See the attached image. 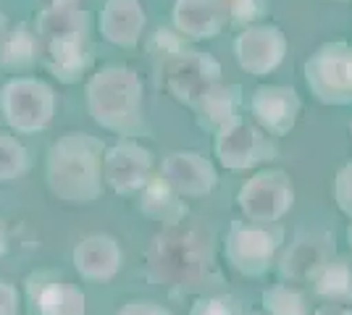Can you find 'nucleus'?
Here are the masks:
<instances>
[{
  "instance_id": "nucleus-1",
  "label": "nucleus",
  "mask_w": 352,
  "mask_h": 315,
  "mask_svg": "<svg viewBox=\"0 0 352 315\" xmlns=\"http://www.w3.org/2000/svg\"><path fill=\"white\" fill-rule=\"evenodd\" d=\"M147 270L158 284L176 294H210L223 284L213 242L190 226H166L145 253Z\"/></svg>"
},
{
  "instance_id": "nucleus-2",
  "label": "nucleus",
  "mask_w": 352,
  "mask_h": 315,
  "mask_svg": "<svg viewBox=\"0 0 352 315\" xmlns=\"http://www.w3.org/2000/svg\"><path fill=\"white\" fill-rule=\"evenodd\" d=\"M103 139L87 132H66L58 137L45 161V179L50 192L69 205H89L105 192Z\"/></svg>"
},
{
  "instance_id": "nucleus-3",
  "label": "nucleus",
  "mask_w": 352,
  "mask_h": 315,
  "mask_svg": "<svg viewBox=\"0 0 352 315\" xmlns=\"http://www.w3.org/2000/svg\"><path fill=\"white\" fill-rule=\"evenodd\" d=\"M87 110L92 121L113 135L132 139L145 132V84L129 66H103L87 82Z\"/></svg>"
},
{
  "instance_id": "nucleus-4",
  "label": "nucleus",
  "mask_w": 352,
  "mask_h": 315,
  "mask_svg": "<svg viewBox=\"0 0 352 315\" xmlns=\"http://www.w3.org/2000/svg\"><path fill=\"white\" fill-rule=\"evenodd\" d=\"M0 113L16 135H37L56 116V92L45 79L14 76L0 90Z\"/></svg>"
},
{
  "instance_id": "nucleus-5",
  "label": "nucleus",
  "mask_w": 352,
  "mask_h": 315,
  "mask_svg": "<svg viewBox=\"0 0 352 315\" xmlns=\"http://www.w3.org/2000/svg\"><path fill=\"white\" fill-rule=\"evenodd\" d=\"M281 244V229L276 224H252V221H232L226 240H223V255L229 266L248 276V279H261L265 276Z\"/></svg>"
},
{
  "instance_id": "nucleus-6",
  "label": "nucleus",
  "mask_w": 352,
  "mask_h": 315,
  "mask_svg": "<svg viewBox=\"0 0 352 315\" xmlns=\"http://www.w3.org/2000/svg\"><path fill=\"white\" fill-rule=\"evenodd\" d=\"M310 95L323 105H352V45L326 43L305 60Z\"/></svg>"
},
{
  "instance_id": "nucleus-7",
  "label": "nucleus",
  "mask_w": 352,
  "mask_h": 315,
  "mask_svg": "<svg viewBox=\"0 0 352 315\" xmlns=\"http://www.w3.org/2000/svg\"><path fill=\"white\" fill-rule=\"evenodd\" d=\"M294 205V184L287 171L263 168L252 179L242 184L236 195V208L252 224L274 226L292 210Z\"/></svg>"
},
{
  "instance_id": "nucleus-8",
  "label": "nucleus",
  "mask_w": 352,
  "mask_h": 315,
  "mask_svg": "<svg viewBox=\"0 0 352 315\" xmlns=\"http://www.w3.org/2000/svg\"><path fill=\"white\" fill-rule=\"evenodd\" d=\"M213 152L226 171H248L265 161H274L276 145L258 124L236 119L213 137Z\"/></svg>"
},
{
  "instance_id": "nucleus-9",
  "label": "nucleus",
  "mask_w": 352,
  "mask_h": 315,
  "mask_svg": "<svg viewBox=\"0 0 352 315\" xmlns=\"http://www.w3.org/2000/svg\"><path fill=\"white\" fill-rule=\"evenodd\" d=\"M166 90L176 103L192 105L197 103L213 84L221 82V63L210 53L200 50H182L179 56L166 63Z\"/></svg>"
},
{
  "instance_id": "nucleus-10",
  "label": "nucleus",
  "mask_w": 352,
  "mask_h": 315,
  "mask_svg": "<svg viewBox=\"0 0 352 315\" xmlns=\"http://www.w3.org/2000/svg\"><path fill=\"white\" fill-rule=\"evenodd\" d=\"M153 168H155L153 152L134 139H121L113 148L105 150V184L116 195H140L147 184L155 179Z\"/></svg>"
},
{
  "instance_id": "nucleus-11",
  "label": "nucleus",
  "mask_w": 352,
  "mask_h": 315,
  "mask_svg": "<svg viewBox=\"0 0 352 315\" xmlns=\"http://www.w3.org/2000/svg\"><path fill=\"white\" fill-rule=\"evenodd\" d=\"M287 34L276 24H255L236 34L234 56L242 71L250 76H268L274 74L284 63L287 56Z\"/></svg>"
},
{
  "instance_id": "nucleus-12",
  "label": "nucleus",
  "mask_w": 352,
  "mask_h": 315,
  "mask_svg": "<svg viewBox=\"0 0 352 315\" xmlns=\"http://www.w3.org/2000/svg\"><path fill=\"white\" fill-rule=\"evenodd\" d=\"M27 302L32 315H87L85 292L50 270H37L27 279Z\"/></svg>"
},
{
  "instance_id": "nucleus-13",
  "label": "nucleus",
  "mask_w": 352,
  "mask_h": 315,
  "mask_svg": "<svg viewBox=\"0 0 352 315\" xmlns=\"http://www.w3.org/2000/svg\"><path fill=\"white\" fill-rule=\"evenodd\" d=\"M161 179L179 197H206L219 184V171L206 155L192 150H179L163 158Z\"/></svg>"
},
{
  "instance_id": "nucleus-14",
  "label": "nucleus",
  "mask_w": 352,
  "mask_h": 315,
  "mask_svg": "<svg viewBox=\"0 0 352 315\" xmlns=\"http://www.w3.org/2000/svg\"><path fill=\"white\" fill-rule=\"evenodd\" d=\"M300 95L292 87H281V84H263L252 92L250 97V113L255 124L271 137H284L294 129V124L300 119Z\"/></svg>"
},
{
  "instance_id": "nucleus-15",
  "label": "nucleus",
  "mask_w": 352,
  "mask_h": 315,
  "mask_svg": "<svg viewBox=\"0 0 352 315\" xmlns=\"http://www.w3.org/2000/svg\"><path fill=\"white\" fill-rule=\"evenodd\" d=\"M74 268L85 281H111L124 268V250L111 234H89L74 247Z\"/></svg>"
},
{
  "instance_id": "nucleus-16",
  "label": "nucleus",
  "mask_w": 352,
  "mask_h": 315,
  "mask_svg": "<svg viewBox=\"0 0 352 315\" xmlns=\"http://www.w3.org/2000/svg\"><path fill=\"white\" fill-rule=\"evenodd\" d=\"M171 21L182 37L203 43L219 37L229 21V14L223 0H176Z\"/></svg>"
},
{
  "instance_id": "nucleus-17",
  "label": "nucleus",
  "mask_w": 352,
  "mask_h": 315,
  "mask_svg": "<svg viewBox=\"0 0 352 315\" xmlns=\"http://www.w3.org/2000/svg\"><path fill=\"white\" fill-rule=\"evenodd\" d=\"M145 32V8L140 0H105L100 11V37L116 47L140 45Z\"/></svg>"
},
{
  "instance_id": "nucleus-18",
  "label": "nucleus",
  "mask_w": 352,
  "mask_h": 315,
  "mask_svg": "<svg viewBox=\"0 0 352 315\" xmlns=\"http://www.w3.org/2000/svg\"><path fill=\"white\" fill-rule=\"evenodd\" d=\"M40 63L47 74H53L60 84H76L92 66V47L87 37L82 40H50L43 43Z\"/></svg>"
},
{
  "instance_id": "nucleus-19",
  "label": "nucleus",
  "mask_w": 352,
  "mask_h": 315,
  "mask_svg": "<svg viewBox=\"0 0 352 315\" xmlns=\"http://www.w3.org/2000/svg\"><path fill=\"white\" fill-rule=\"evenodd\" d=\"M239 108H242V87L219 82L192 105V113H195L200 129H206L210 135H219L223 126H229L239 119Z\"/></svg>"
},
{
  "instance_id": "nucleus-20",
  "label": "nucleus",
  "mask_w": 352,
  "mask_h": 315,
  "mask_svg": "<svg viewBox=\"0 0 352 315\" xmlns=\"http://www.w3.org/2000/svg\"><path fill=\"white\" fill-rule=\"evenodd\" d=\"M40 53H43V43L40 34L30 21H19L11 27L8 40L0 53V69L11 71V74H27L40 63Z\"/></svg>"
},
{
  "instance_id": "nucleus-21",
  "label": "nucleus",
  "mask_w": 352,
  "mask_h": 315,
  "mask_svg": "<svg viewBox=\"0 0 352 315\" xmlns=\"http://www.w3.org/2000/svg\"><path fill=\"white\" fill-rule=\"evenodd\" d=\"M140 210L150 215L153 221H161L166 226H182L184 215H187V205L161 176L153 179L140 192Z\"/></svg>"
},
{
  "instance_id": "nucleus-22",
  "label": "nucleus",
  "mask_w": 352,
  "mask_h": 315,
  "mask_svg": "<svg viewBox=\"0 0 352 315\" xmlns=\"http://www.w3.org/2000/svg\"><path fill=\"white\" fill-rule=\"evenodd\" d=\"M331 257L323 253L321 244L313 240H300L281 260V276L289 281H313V276L329 263Z\"/></svg>"
},
{
  "instance_id": "nucleus-23",
  "label": "nucleus",
  "mask_w": 352,
  "mask_h": 315,
  "mask_svg": "<svg viewBox=\"0 0 352 315\" xmlns=\"http://www.w3.org/2000/svg\"><path fill=\"white\" fill-rule=\"evenodd\" d=\"M313 292L326 302H344L352 305V268L344 260H329L313 276Z\"/></svg>"
},
{
  "instance_id": "nucleus-24",
  "label": "nucleus",
  "mask_w": 352,
  "mask_h": 315,
  "mask_svg": "<svg viewBox=\"0 0 352 315\" xmlns=\"http://www.w3.org/2000/svg\"><path fill=\"white\" fill-rule=\"evenodd\" d=\"M263 315H310L305 294L292 284L268 286L261 297Z\"/></svg>"
},
{
  "instance_id": "nucleus-25",
  "label": "nucleus",
  "mask_w": 352,
  "mask_h": 315,
  "mask_svg": "<svg viewBox=\"0 0 352 315\" xmlns=\"http://www.w3.org/2000/svg\"><path fill=\"white\" fill-rule=\"evenodd\" d=\"M30 171V152L11 135H0V184L19 181Z\"/></svg>"
},
{
  "instance_id": "nucleus-26",
  "label": "nucleus",
  "mask_w": 352,
  "mask_h": 315,
  "mask_svg": "<svg viewBox=\"0 0 352 315\" xmlns=\"http://www.w3.org/2000/svg\"><path fill=\"white\" fill-rule=\"evenodd\" d=\"M223 3H226L229 21L236 24V27H242V30L261 24L268 16V8H271L268 0H223Z\"/></svg>"
},
{
  "instance_id": "nucleus-27",
  "label": "nucleus",
  "mask_w": 352,
  "mask_h": 315,
  "mask_svg": "<svg viewBox=\"0 0 352 315\" xmlns=\"http://www.w3.org/2000/svg\"><path fill=\"white\" fill-rule=\"evenodd\" d=\"M190 315H242L239 305L229 294H203L192 305Z\"/></svg>"
},
{
  "instance_id": "nucleus-28",
  "label": "nucleus",
  "mask_w": 352,
  "mask_h": 315,
  "mask_svg": "<svg viewBox=\"0 0 352 315\" xmlns=\"http://www.w3.org/2000/svg\"><path fill=\"white\" fill-rule=\"evenodd\" d=\"M334 197H337L339 210L352 218V163H347L337 174V181H334Z\"/></svg>"
},
{
  "instance_id": "nucleus-29",
  "label": "nucleus",
  "mask_w": 352,
  "mask_h": 315,
  "mask_svg": "<svg viewBox=\"0 0 352 315\" xmlns=\"http://www.w3.org/2000/svg\"><path fill=\"white\" fill-rule=\"evenodd\" d=\"M116 315H171L163 305L150 300H132L126 305H121V310Z\"/></svg>"
},
{
  "instance_id": "nucleus-30",
  "label": "nucleus",
  "mask_w": 352,
  "mask_h": 315,
  "mask_svg": "<svg viewBox=\"0 0 352 315\" xmlns=\"http://www.w3.org/2000/svg\"><path fill=\"white\" fill-rule=\"evenodd\" d=\"M19 307H21V297L16 286L0 279V315H19Z\"/></svg>"
},
{
  "instance_id": "nucleus-31",
  "label": "nucleus",
  "mask_w": 352,
  "mask_h": 315,
  "mask_svg": "<svg viewBox=\"0 0 352 315\" xmlns=\"http://www.w3.org/2000/svg\"><path fill=\"white\" fill-rule=\"evenodd\" d=\"M313 315H352V305H344V302H326V305H321Z\"/></svg>"
},
{
  "instance_id": "nucleus-32",
  "label": "nucleus",
  "mask_w": 352,
  "mask_h": 315,
  "mask_svg": "<svg viewBox=\"0 0 352 315\" xmlns=\"http://www.w3.org/2000/svg\"><path fill=\"white\" fill-rule=\"evenodd\" d=\"M8 32H11V27H8V19L0 14V53H3V45H6V40H8Z\"/></svg>"
},
{
  "instance_id": "nucleus-33",
  "label": "nucleus",
  "mask_w": 352,
  "mask_h": 315,
  "mask_svg": "<svg viewBox=\"0 0 352 315\" xmlns=\"http://www.w3.org/2000/svg\"><path fill=\"white\" fill-rule=\"evenodd\" d=\"M6 250H8V231H6V224L0 221V257L6 255Z\"/></svg>"
},
{
  "instance_id": "nucleus-34",
  "label": "nucleus",
  "mask_w": 352,
  "mask_h": 315,
  "mask_svg": "<svg viewBox=\"0 0 352 315\" xmlns=\"http://www.w3.org/2000/svg\"><path fill=\"white\" fill-rule=\"evenodd\" d=\"M347 242H350V247H352V224H350V229H347Z\"/></svg>"
},
{
  "instance_id": "nucleus-35",
  "label": "nucleus",
  "mask_w": 352,
  "mask_h": 315,
  "mask_svg": "<svg viewBox=\"0 0 352 315\" xmlns=\"http://www.w3.org/2000/svg\"><path fill=\"white\" fill-rule=\"evenodd\" d=\"M248 315H263V313H248Z\"/></svg>"
},
{
  "instance_id": "nucleus-36",
  "label": "nucleus",
  "mask_w": 352,
  "mask_h": 315,
  "mask_svg": "<svg viewBox=\"0 0 352 315\" xmlns=\"http://www.w3.org/2000/svg\"><path fill=\"white\" fill-rule=\"evenodd\" d=\"M334 3H344V0H334Z\"/></svg>"
},
{
  "instance_id": "nucleus-37",
  "label": "nucleus",
  "mask_w": 352,
  "mask_h": 315,
  "mask_svg": "<svg viewBox=\"0 0 352 315\" xmlns=\"http://www.w3.org/2000/svg\"><path fill=\"white\" fill-rule=\"evenodd\" d=\"M350 132H352V126H350Z\"/></svg>"
}]
</instances>
